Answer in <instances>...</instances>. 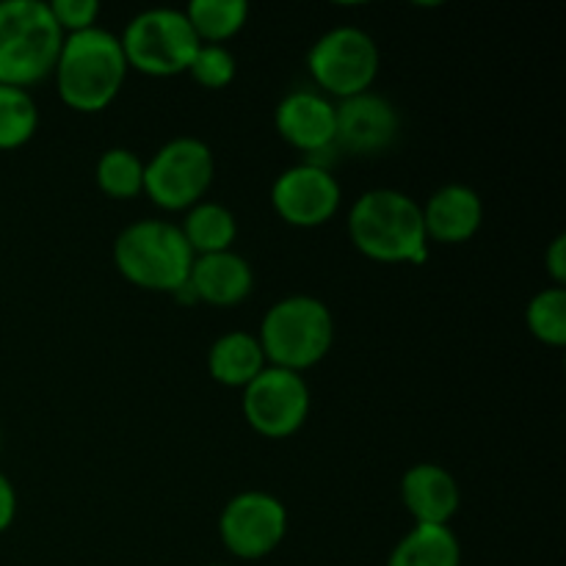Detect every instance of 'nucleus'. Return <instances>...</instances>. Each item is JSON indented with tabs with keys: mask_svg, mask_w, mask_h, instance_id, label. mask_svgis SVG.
<instances>
[{
	"mask_svg": "<svg viewBox=\"0 0 566 566\" xmlns=\"http://www.w3.org/2000/svg\"><path fill=\"white\" fill-rule=\"evenodd\" d=\"M186 17L199 44H224L243 31L249 20L247 0H191Z\"/></svg>",
	"mask_w": 566,
	"mask_h": 566,
	"instance_id": "nucleus-20",
	"label": "nucleus"
},
{
	"mask_svg": "<svg viewBox=\"0 0 566 566\" xmlns=\"http://www.w3.org/2000/svg\"><path fill=\"white\" fill-rule=\"evenodd\" d=\"M387 566H462V542L448 525H415L392 547Z\"/></svg>",
	"mask_w": 566,
	"mask_h": 566,
	"instance_id": "nucleus-19",
	"label": "nucleus"
},
{
	"mask_svg": "<svg viewBox=\"0 0 566 566\" xmlns=\"http://www.w3.org/2000/svg\"><path fill=\"white\" fill-rule=\"evenodd\" d=\"M310 387L302 374L265 368L252 385L243 387V420L265 440H287L310 418Z\"/></svg>",
	"mask_w": 566,
	"mask_h": 566,
	"instance_id": "nucleus-9",
	"label": "nucleus"
},
{
	"mask_svg": "<svg viewBox=\"0 0 566 566\" xmlns=\"http://www.w3.org/2000/svg\"><path fill=\"white\" fill-rule=\"evenodd\" d=\"M379 64V44L357 25H337L321 33L307 53L310 77L321 94L337 103L370 92Z\"/></svg>",
	"mask_w": 566,
	"mask_h": 566,
	"instance_id": "nucleus-7",
	"label": "nucleus"
},
{
	"mask_svg": "<svg viewBox=\"0 0 566 566\" xmlns=\"http://www.w3.org/2000/svg\"><path fill=\"white\" fill-rule=\"evenodd\" d=\"M130 70L149 77H175L188 72L199 39L180 9L138 11L119 36Z\"/></svg>",
	"mask_w": 566,
	"mask_h": 566,
	"instance_id": "nucleus-6",
	"label": "nucleus"
},
{
	"mask_svg": "<svg viewBox=\"0 0 566 566\" xmlns=\"http://www.w3.org/2000/svg\"><path fill=\"white\" fill-rule=\"evenodd\" d=\"M64 31L44 0L0 3V83L28 88L48 81L59 64Z\"/></svg>",
	"mask_w": 566,
	"mask_h": 566,
	"instance_id": "nucleus-3",
	"label": "nucleus"
},
{
	"mask_svg": "<svg viewBox=\"0 0 566 566\" xmlns=\"http://www.w3.org/2000/svg\"><path fill=\"white\" fill-rule=\"evenodd\" d=\"M269 368L265 354L254 332L232 329L216 337L208 352V374L213 376L216 385L243 390L252 385L263 370Z\"/></svg>",
	"mask_w": 566,
	"mask_h": 566,
	"instance_id": "nucleus-17",
	"label": "nucleus"
},
{
	"mask_svg": "<svg viewBox=\"0 0 566 566\" xmlns=\"http://www.w3.org/2000/svg\"><path fill=\"white\" fill-rule=\"evenodd\" d=\"M525 324L539 343L562 348L566 343V291L564 287H542L525 307Z\"/></svg>",
	"mask_w": 566,
	"mask_h": 566,
	"instance_id": "nucleus-23",
	"label": "nucleus"
},
{
	"mask_svg": "<svg viewBox=\"0 0 566 566\" xmlns=\"http://www.w3.org/2000/svg\"><path fill=\"white\" fill-rule=\"evenodd\" d=\"M188 75L202 88L219 92L227 88L238 75V59L227 44H199L197 55L191 59Z\"/></svg>",
	"mask_w": 566,
	"mask_h": 566,
	"instance_id": "nucleus-24",
	"label": "nucleus"
},
{
	"mask_svg": "<svg viewBox=\"0 0 566 566\" xmlns=\"http://www.w3.org/2000/svg\"><path fill=\"white\" fill-rule=\"evenodd\" d=\"M221 545L241 562L271 556L287 536V509L271 492L247 490L227 501L219 517Z\"/></svg>",
	"mask_w": 566,
	"mask_h": 566,
	"instance_id": "nucleus-10",
	"label": "nucleus"
},
{
	"mask_svg": "<svg viewBox=\"0 0 566 566\" xmlns=\"http://www.w3.org/2000/svg\"><path fill=\"white\" fill-rule=\"evenodd\" d=\"M114 265L130 285L153 293H182L193 265L180 227L164 219H138L114 241Z\"/></svg>",
	"mask_w": 566,
	"mask_h": 566,
	"instance_id": "nucleus-4",
	"label": "nucleus"
},
{
	"mask_svg": "<svg viewBox=\"0 0 566 566\" xmlns=\"http://www.w3.org/2000/svg\"><path fill=\"white\" fill-rule=\"evenodd\" d=\"M177 227H180L182 238L191 247L193 258L230 252L238 238L235 213L227 205L213 202V199H202L199 205L188 208L186 219Z\"/></svg>",
	"mask_w": 566,
	"mask_h": 566,
	"instance_id": "nucleus-18",
	"label": "nucleus"
},
{
	"mask_svg": "<svg viewBox=\"0 0 566 566\" xmlns=\"http://www.w3.org/2000/svg\"><path fill=\"white\" fill-rule=\"evenodd\" d=\"M274 127L293 149L318 155L335 147V103L318 88H293L276 103Z\"/></svg>",
	"mask_w": 566,
	"mask_h": 566,
	"instance_id": "nucleus-13",
	"label": "nucleus"
},
{
	"mask_svg": "<svg viewBox=\"0 0 566 566\" xmlns=\"http://www.w3.org/2000/svg\"><path fill=\"white\" fill-rule=\"evenodd\" d=\"M343 202L340 182L326 166L304 160L282 171L271 186V208L296 230L329 224Z\"/></svg>",
	"mask_w": 566,
	"mask_h": 566,
	"instance_id": "nucleus-11",
	"label": "nucleus"
},
{
	"mask_svg": "<svg viewBox=\"0 0 566 566\" xmlns=\"http://www.w3.org/2000/svg\"><path fill=\"white\" fill-rule=\"evenodd\" d=\"M254 271L238 252H219L193 258L191 276L182 293H191L197 302L210 307H235L252 296Z\"/></svg>",
	"mask_w": 566,
	"mask_h": 566,
	"instance_id": "nucleus-16",
	"label": "nucleus"
},
{
	"mask_svg": "<svg viewBox=\"0 0 566 566\" xmlns=\"http://www.w3.org/2000/svg\"><path fill=\"white\" fill-rule=\"evenodd\" d=\"M420 213H423L429 243L459 247L479 235L481 224H484V199L475 188L448 182L431 193L429 202L420 205Z\"/></svg>",
	"mask_w": 566,
	"mask_h": 566,
	"instance_id": "nucleus-15",
	"label": "nucleus"
},
{
	"mask_svg": "<svg viewBox=\"0 0 566 566\" xmlns=\"http://www.w3.org/2000/svg\"><path fill=\"white\" fill-rule=\"evenodd\" d=\"M213 177V149L202 138L177 136L144 164V193L160 210L186 213L208 197Z\"/></svg>",
	"mask_w": 566,
	"mask_h": 566,
	"instance_id": "nucleus-8",
	"label": "nucleus"
},
{
	"mask_svg": "<svg viewBox=\"0 0 566 566\" xmlns=\"http://www.w3.org/2000/svg\"><path fill=\"white\" fill-rule=\"evenodd\" d=\"M48 6L50 11H53V20L59 22V28L64 31V36L88 31V28L97 25V0H50Z\"/></svg>",
	"mask_w": 566,
	"mask_h": 566,
	"instance_id": "nucleus-25",
	"label": "nucleus"
},
{
	"mask_svg": "<svg viewBox=\"0 0 566 566\" xmlns=\"http://www.w3.org/2000/svg\"><path fill=\"white\" fill-rule=\"evenodd\" d=\"M94 182L111 199H136L144 193V160L127 147L105 149L94 166Z\"/></svg>",
	"mask_w": 566,
	"mask_h": 566,
	"instance_id": "nucleus-21",
	"label": "nucleus"
},
{
	"mask_svg": "<svg viewBox=\"0 0 566 566\" xmlns=\"http://www.w3.org/2000/svg\"><path fill=\"white\" fill-rule=\"evenodd\" d=\"M401 133V116L387 97L363 92L335 103V147L352 155H379Z\"/></svg>",
	"mask_w": 566,
	"mask_h": 566,
	"instance_id": "nucleus-12",
	"label": "nucleus"
},
{
	"mask_svg": "<svg viewBox=\"0 0 566 566\" xmlns=\"http://www.w3.org/2000/svg\"><path fill=\"white\" fill-rule=\"evenodd\" d=\"M39 105L28 88L0 83V149H20L36 136Z\"/></svg>",
	"mask_w": 566,
	"mask_h": 566,
	"instance_id": "nucleus-22",
	"label": "nucleus"
},
{
	"mask_svg": "<svg viewBox=\"0 0 566 566\" xmlns=\"http://www.w3.org/2000/svg\"><path fill=\"white\" fill-rule=\"evenodd\" d=\"M401 503L415 525H448L462 509V486L457 475L434 462L409 468L401 479Z\"/></svg>",
	"mask_w": 566,
	"mask_h": 566,
	"instance_id": "nucleus-14",
	"label": "nucleus"
},
{
	"mask_svg": "<svg viewBox=\"0 0 566 566\" xmlns=\"http://www.w3.org/2000/svg\"><path fill=\"white\" fill-rule=\"evenodd\" d=\"M545 271L556 287L566 285V235H556L545 252Z\"/></svg>",
	"mask_w": 566,
	"mask_h": 566,
	"instance_id": "nucleus-26",
	"label": "nucleus"
},
{
	"mask_svg": "<svg viewBox=\"0 0 566 566\" xmlns=\"http://www.w3.org/2000/svg\"><path fill=\"white\" fill-rule=\"evenodd\" d=\"M258 340L271 368L304 374L332 352L335 318L321 298L304 293L285 296L265 310Z\"/></svg>",
	"mask_w": 566,
	"mask_h": 566,
	"instance_id": "nucleus-5",
	"label": "nucleus"
},
{
	"mask_svg": "<svg viewBox=\"0 0 566 566\" xmlns=\"http://www.w3.org/2000/svg\"><path fill=\"white\" fill-rule=\"evenodd\" d=\"M17 520V490L9 481V475L0 473V534L14 525Z\"/></svg>",
	"mask_w": 566,
	"mask_h": 566,
	"instance_id": "nucleus-27",
	"label": "nucleus"
},
{
	"mask_svg": "<svg viewBox=\"0 0 566 566\" xmlns=\"http://www.w3.org/2000/svg\"><path fill=\"white\" fill-rule=\"evenodd\" d=\"M208 566H227V564H208Z\"/></svg>",
	"mask_w": 566,
	"mask_h": 566,
	"instance_id": "nucleus-28",
	"label": "nucleus"
},
{
	"mask_svg": "<svg viewBox=\"0 0 566 566\" xmlns=\"http://www.w3.org/2000/svg\"><path fill=\"white\" fill-rule=\"evenodd\" d=\"M127 72L130 66L122 53L119 36L94 25L88 31L64 36L53 77L66 108L99 114L119 97Z\"/></svg>",
	"mask_w": 566,
	"mask_h": 566,
	"instance_id": "nucleus-2",
	"label": "nucleus"
},
{
	"mask_svg": "<svg viewBox=\"0 0 566 566\" xmlns=\"http://www.w3.org/2000/svg\"><path fill=\"white\" fill-rule=\"evenodd\" d=\"M348 238L363 258L387 265H423L429 258L420 205L396 188H370L348 210Z\"/></svg>",
	"mask_w": 566,
	"mask_h": 566,
	"instance_id": "nucleus-1",
	"label": "nucleus"
}]
</instances>
